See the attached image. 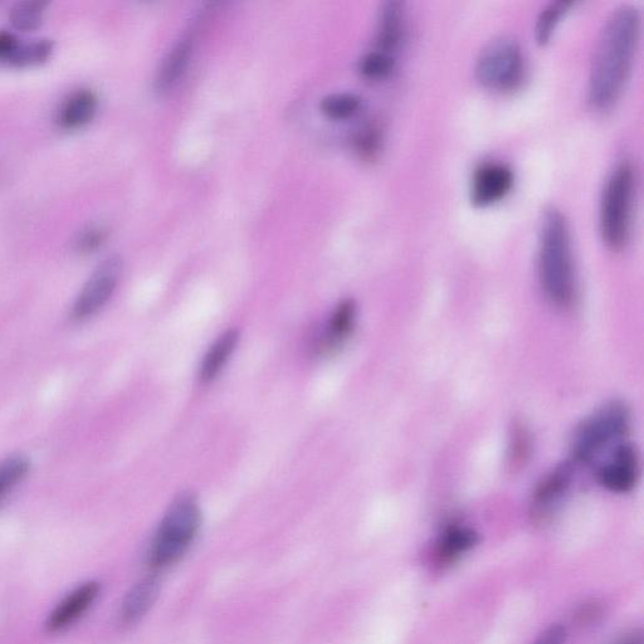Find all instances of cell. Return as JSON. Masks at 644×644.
<instances>
[{"label":"cell","instance_id":"8fae6325","mask_svg":"<svg viewBox=\"0 0 644 644\" xmlns=\"http://www.w3.org/2000/svg\"><path fill=\"white\" fill-rule=\"evenodd\" d=\"M514 185V173L505 164L485 163L473 174L471 199L475 206L487 207L505 198Z\"/></svg>","mask_w":644,"mask_h":644},{"label":"cell","instance_id":"83f0119b","mask_svg":"<svg viewBox=\"0 0 644 644\" xmlns=\"http://www.w3.org/2000/svg\"><path fill=\"white\" fill-rule=\"evenodd\" d=\"M379 141V135L375 133V130H365L358 140L361 153L367 155L375 153V150L378 148Z\"/></svg>","mask_w":644,"mask_h":644},{"label":"cell","instance_id":"ac0fdd59","mask_svg":"<svg viewBox=\"0 0 644 644\" xmlns=\"http://www.w3.org/2000/svg\"><path fill=\"white\" fill-rule=\"evenodd\" d=\"M476 531L465 526H451L439 539L436 549L437 558L441 563L460 558L477 544Z\"/></svg>","mask_w":644,"mask_h":644},{"label":"cell","instance_id":"3957f363","mask_svg":"<svg viewBox=\"0 0 644 644\" xmlns=\"http://www.w3.org/2000/svg\"><path fill=\"white\" fill-rule=\"evenodd\" d=\"M200 526L202 509L197 497L192 494L178 496L165 512L151 543V568L161 570L178 563L197 538Z\"/></svg>","mask_w":644,"mask_h":644},{"label":"cell","instance_id":"8992f818","mask_svg":"<svg viewBox=\"0 0 644 644\" xmlns=\"http://www.w3.org/2000/svg\"><path fill=\"white\" fill-rule=\"evenodd\" d=\"M524 56L519 43L511 37L492 39L480 53L476 76L482 86L495 91H509L520 85L524 76Z\"/></svg>","mask_w":644,"mask_h":644},{"label":"cell","instance_id":"9a60e30c","mask_svg":"<svg viewBox=\"0 0 644 644\" xmlns=\"http://www.w3.org/2000/svg\"><path fill=\"white\" fill-rule=\"evenodd\" d=\"M194 41L190 36H185L175 45L165 57L155 78V87L159 92L172 89L187 70L190 58L193 55Z\"/></svg>","mask_w":644,"mask_h":644},{"label":"cell","instance_id":"f546056e","mask_svg":"<svg viewBox=\"0 0 644 644\" xmlns=\"http://www.w3.org/2000/svg\"><path fill=\"white\" fill-rule=\"evenodd\" d=\"M616 644H643V636L641 632H632L628 636L619 639Z\"/></svg>","mask_w":644,"mask_h":644},{"label":"cell","instance_id":"5b68a950","mask_svg":"<svg viewBox=\"0 0 644 644\" xmlns=\"http://www.w3.org/2000/svg\"><path fill=\"white\" fill-rule=\"evenodd\" d=\"M632 414L623 402L608 403L585 419L574 434V465H589L600 453L621 441L631 429Z\"/></svg>","mask_w":644,"mask_h":644},{"label":"cell","instance_id":"ba28073f","mask_svg":"<svg viewBox=\"0 0 644 644\" xmlns=\"http://www.w3.org/2000/svg\"><path fill=\"white\" fill-rule=\"evenodd\" d=\"M572 481V463H563L541 478L531 497L530 512L535 522L543 524L553 517L567 496Z\"/></svg>","mask_w":644,"mask_h":644},{"label":"cell","instance_id":"7c38bea8","mask_svg":"<svg viewBox=\"0 0 644 644\" xmlns=\"http://www.w3.org/2000/svg\"><path fill=\"white\" fill-rule=\"evenodd\" d=\"M100 593V584L85 583L68 594L65 599L50 614L47 629L50 632H60L80 619L89 611Z\"/></svg>","mask_w":644,"mask_h":644},{"label":"cell","instance_id":"d4e9b609","mask_svg":"<svg viewBox=\"0 0 644 644\" xmlns=\"http://www.w3.org/2000/svg\"><path fill=\"white\" fill-rule=\"evenodd\" d=\"M105 232L100 227H89L80 233L77 239L78 248L84 252L95 251L104 242Z\"/></svg>","mask_w":644,"mask_h":644},{"label":"cell","instance_id":"4fadbf2b","mask_svg":"<svg viewBox=\"0 0 644 644\" xmlns=\"http://www.w3.org/2000/svg\"><path fill=\"white\" fill-rule=\"evenodd\" d=\"M241 335L237 329H229L219 335L209 346L200 363L198 377L203 384L214 382L223 372L238 348Z\"/></svg>","mask_w":644,"mask_h":644},{"label":"cell","instance_id":"e0dca14e","mask_svg":"<svg viewBox=\"0 0 644 644\" xmlns=\"http://www.w3.org/2000/svg\"><path fill=\"white\" fill-rule=\"evenodd\" d=\"M97 97L89 90H78L67 97L58 111V123L66 129L89 124L96 114Z\"/></svg>","mask_w":644,"mask_h":644},{"label":"cell","instance_id":"d6986e66","mask_svg":"<svg viewBox=\"0 0 644 644\" xmlns=\"http://www.w3.org/2000/svg\"><path fill=\"white\" fill-rule=\"evenodd\" d=\"M29 460L22 455L8 457L0 462V500L7 496L29 472Z\"/></svg>","mask_w":644,"mask_h":644},{"label":"cell","instance_id":"6da1fadb","mask_svg":"<svg viewBox=\"0 0 644 644\" xmlns=\"http://www.w3.org/2000/svg\"><path fill=\"white\" fill-rule=\"evenodd\" d=\"M639 33L641 14L633 6L619 7L604 24L589 77V100L595 109H609L622 95L631 75Z\"/></svg>","mask_w":644,"mask_h":644},{"label":"cell","instance_id":"7a4b0ae2","mask_svg":"<svg viewBox=\"0 0 644 644\" xmlns=\"http://www.w3.org/2000/svg\"><path fill=\"white\" fill-rule=\"evenodd\" d=\"M539 276L548 299L559 307L573 304L577 277L567 219L558 209H546L540 223Z\"/></svg>","mask_w":644,"mask_h":644},{"label":"cell","instance_id":"cb8c5ba5","mask_svg":"<svg viewBox=\"0 0 644 644\" xmlns=\"http://www.w3.org/2000/svg\"><path fill=\"white\" fill-rule=\"evenodd\" d=\"M394 57L382 51H372L367 53L360 61V72L365 77L379 80L392 73L394 68Z\"/></svg>","mask_w":644,"mask_h":644},{"label":"cell","instance_id":"ffe728a7","mask_svg":"<svg viewBox=\"0 0 644 644\" xmlns=\"http://www.w3.org/2000/svg\"><path fill=\"white\" fill-rule=\"evenodd\" d=\"M360 106V97L348 92L329 95L321 101V111L333 120L350 119L360 110Z\"/></svg>","mask_w":644,"mask_h":644},{"label":"cell","instance_id":"44dd1931","mask_svg":"<svg viewBox=\"0 0 644 644\" xmlns=\"http://www.w3.org/2000/svg\"><path fill=\"white\" fill-rule=\"evenodd\" d=\"M573 6V2H564V0H560V2L550 3L549 6L541 12L535 28L536 41H538L540 45H546V43L550 41L556 26H558L559 19L568 12L570 7Z\"/></svg>","mask_w":644,"mask_h":644},{"label":"cell","instance_id":"f1b7e54d","mask_svg":"<svg viewBox=\"0 0 644 644\" xmlns=\"http://www.w3.org/2000/svg\"><path fill=\"white\" fill-rule=\"evenodd\" d=\"M565 641V628L553 626L541 634L535 644H563Z\"/></svg>","mask_w":644,"mask_h":644},{"label":"cell","instance_id":"5bb4252c","mask_svg":"<svg viewBox=\"0 0 644 644\" xmlns=\"http://www.w3.org/2000/svg\"><path fill=\"white\" fill-rule=\"evenodd\" d=\"M404 34H406V16H404V4L400 2H385L380 9L377 46L378 51L393 53L402 45Z\"/></svg>","mask_w":644,"mask_h":644},{"label":"cell","instance_id":"2e32d148","mask_svg":"<svg viewBox=\"0 0 644 644\" xmlns=\"http://www.w3.org/2000/svg\"><path fill=\"white\" fill-rule=\"evenodd\" d=\"M160 592V583L156 577H146L139 580L129 590L121 606V619L126 624L139 622L150 608L154 606Z\"/></svg>","mask_w":644,"mask_h":644},{"label":"cell","instance_id":"9c48e42d","mask_svg":"<svg viewBox=\"0 0 644 644\" xmlns=\"http://www.w3.org/2000/svg\"><path fill=\"white\" fill-rule=\"evenodd\" d=\"M639 457L636 448L629 443L617 446L611 458L597 471V481L603 489L614 494H627L637 485Z\"/></svg>","mask_w":644,"mask_h":644},{"label":"cell","instance_id":"4316f807","mask_svg":"<svg viewBox=\"0 0 644 644\" xmlns=\"http://www.w3.org/2000/svg\"><path fill=\"white\" fill-rule=\"evenodd\" d=\"M18 46V39L12 33L0 32V61L11 62Z\"/></svg>","mask_w":644,"mask_h":644},{"label":"cell","instance_id":"52a82bcc","mask_svg":"<svg viewBox=\"0 0 644 644\" xmlns=\"http://www.w3.org/2000/svg\"><path fill=\"white\" fill-rule=\"evenodd\" d=\"M123 271L124 263L119 256H111L100 263L78 295L73 306V317L84 321L99 314L114 296Z\"/></svg>","mask_w":644,"mask_h":644},{"label":"cell","instance_id":"30bf717a","mask_svg":"<svg viewBox=\"0 0 644 644\" xmlns=\"http://www.w3.org/2000/svg\"><path fill=\"white\" fill-rule=\"evenodd\" d=\"M358 322V305L354 300H344L331 311L329 319L316 335L314 350L317 355H330L348 343Z\"/></svg>","mask_w":644,"mask_h":644},{"label":"cell","instance_id":"7402d4cb","mask_svg":"<svg viewBox=\"0 0 644 644\" xmlns=\"http://www.w3.org/2000/svg\"><path fill=\"white\" fill-rule=\"evenodd\" d=\"M46 4L26 0L16 4L11 11V21L13 26L22 29V31H31L41 24L43 14H45Z\"/></svg>","mask_w":644,"mask_h":644},{"label":"cell","instance_id":"603a6c76","mask_svg":"<svg viewBox=\"0 0 644 644\" xmlns=\"http://www.w3.org/2000/svg\"><path fill=\"white\" fill-rule=\"evenodd\" d=\"M52 47V42L48 39H37V41L26 43V45H19L11 63L18 66L37 65L51 55Z\"/></svg>","mask_w":644,"mask_h":644},{"label":"cell","instance_id":"277c9868","mask_svg":"<svg viewBox=\"0 0 644 644\" xmlns=\"http://www.w3.org/2000/svg\"><path fill=\"white\" fill-rule=\"evenodd\" d=\"M636 174L628 161H622L608 178L600 203V232L614 250L626 246L631 234Z\"/></svg>","mask_w":644,"mask_h":644},{"label":"cell","instance_id":"484cf974","mask_svg":"<svg viewBox=\"0 0 644 644\" xmlns=\"http://www.w3.org/2000/svg\"><path fill=\"white\" fill-rule=\"evenodd\" d=\"M530 450V443L528 434H526L522 429L514 433V445H512V460L522 461L528 457V452Z\"/></svg>","mask_w":644,"mask_h":644}]
</instances>
